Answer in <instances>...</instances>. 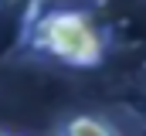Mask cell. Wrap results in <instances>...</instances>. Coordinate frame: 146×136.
<instances>
[{
    "mask_svg": "<svg viewBox=\"0 0 146 136\" xmlns=\"http://www.w3.org/2000/svg\"><path fill=\"white\" fill-rule=\"evenodd\" d=\"M58 136H122L109 119L92 116V112H78L72 119H65L58 126Z\"/></svg>",
    "mask_w": 146,
    "mask_h": 136,
    "instance_id": "3",
    "label": "cell"
},
{
    "mask_svg": "<svg viewBox=\"0 0 146 136\" xmlns=\"http://www.w3.org/2000/svg\"><path fill=\"white\" fill-rule=\"evenodd\" d=\"M41 0H0V55L27 44V34L41 17Z\"/></svg>",
    "mask_w": 146,
    "mask_h": 136,
    "instance_id": "2",
    "label": "cell"
},
{
    "mask_svg": "<svg viewBox=\"0 0 146 136\" xmlns=\"http://www.w3.org/2000/svg\"><path fill=\"white\" fill-rule=\"evenodd\" d=\"M109 27L82 7L44 10L27 34L31 51L68 68H99L109 55Z\"/></svg>",
    "mask_w": 146,
    "mask_h": 136,
    "instance_id": "1",
    "label": "cell"
},
{
    "mask_svg": "<svg viewBox=\"0 0 146 136\" xmlns=\"http://www.w3.org/2000/svg\"><path fill=\"white\" fill-rule=\"evenodd\" d=\"M0 136H7V133H0Z\"/></svg>",
    "mask_w": 146,
    "mask_h": 136,
    "instance_id": "4",
    "label": "cell"
}]
</instances>
